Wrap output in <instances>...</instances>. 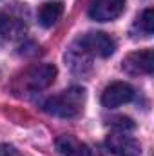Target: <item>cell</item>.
<instances>
[{
  "instance_id": "obj_10",
  "label": "cell",
  "mask_w": 154,
  "mask_h": 156,
  "mask_svg": "<svg viewBox=\"0 0 154 156\" xmlns=\"http://www.w3.org/2000/svg\"><path fill=\"white\" fill-rule=\"evenodd\" d=\"M0 31L4 37L7 38H13V37H18L26 31V26L20 18H13V16H7V15H0Z\"/></svg>"
},
{
  "instance_id": "obj_5",
  "label": "cell",
  "mask_w": 154,
  "mask_h": 156,
  "mask_svg": "<svg viewBox=\"0 0 154 156\" xmlns=\"http://www.w3.org/2000/svg\"><path fill=\"white\" fill-rule=\"evenodd\" d=\"M107 149L116 156H142V145L136 138L127 136V133L109 134L105 140Z\"/></svg>"
},
{
  "instance_id": "obj_13",
  "label": "cell",
  "mask_w": 154,
  "mask_h": 156,
  "mask_svg": "<svg viewBox=\"0 0 154 156\" xmlns=\"http://www.w3.org/2000/svg\"><path fill=\"white\" fill-rule=\"evenodd\" d=\"M0 156H22L13 145L9 144H0Z\"/></svg>"
},
{
  "instance_id": "obj_7",
  "label": "cell",
  "mask_w": 154,
  "mask_h": 156,
  "mask_svg": "<svg viewBox=\"0 0 154 156\" xmlns=\"http://www.w3.org/2000/svg\"><path fill=\"white\" fill-rule=\"evenodd\" d=\"M125 0H93L89 5V16L96 22H111L121 15Z\"/></svg>"
},
{
  "instance_id": "obj_8",
  "label": "cell",
  "mask_w": 154,
  "mask_h": 156,
  "mask_svg": "<svg viewBox=\"0 0 154 156\" xmlns=\"http://www.w3.org/2000/svg\"><path fill=\"white\" fill-rule=\"evenodd\" d=\"M56 149L60 151L62 156H93L89 145H85L83 142L69 134H64L56 140Z\"/></svg>"
},
{
  "instance_id": "obj_9",
  "label": "cell",
  "mask_w": 154,
  "mask_h": 156,
  "mask_svg": "<svg viewBox=\"0 0 154 156\" xmlns=\"http://www.w3.org/2000/svg\"><path fill=\"white\" fill-rule=\"evenodd\" d=\"M64 13V4L60 0H49L42 4L38 11V22L42 27H53Z\"/></svg>"
},
{
  "instance_id": "obj_2",
  "label": "cell",
  "mask_w": 154,
  "mask_h": 156,
  "mask_svg": "<svg viewBox=\"0 0 154 156\" xmlns=\"http://www.w3.org/2000/svg\"><path fill=\"white\" fill-rule=\"evenodd\" d=\"M85 91L82 87H69L56 96H51L44 102V111L58 118H76L83 111Z\"/></svg>"
},
{
  "instance_id": "obj_6",
  "label": "cell",
  "mask_w": 154,
  "mask_h": 156,
  "mask_svg": "<svg viewBox=\"0 0 154 156\" xmlns=\"http://www.w3.org/2000/svg\"><path fill=\"white\" fill-rule=\"evenodd\" d=\"M123 71L129 75H151L154 67L152 62V49H142L129 53L123 58Z\"/></svg>"
},
{
  "instance_id": "obj_12",
  "label": "cell",
  "mask_w": 154,
  "mask_h": 156,
  "mask_svg": "<svg viewBox=\"0 0 154 156\" xmlns=\"http://www.w3.org/2000/svg\"><path fill=\"white\" fill-rule=\"evenodd\" d=\"M113 125H114V129L118 133H127V131H132V129L136 127V123H134L129 116H118L114 122H113Z\"/></svg>"
},
{
  "instance_id": "obj_4",
  "label": "cell",
  "mask_w": 154,
  "mask_h": 156,
  "mask_svg": "<svg viewBox=\"0 0 154 156\" xmlns=\"http://www.w3.org/2000/svg\"><path fill=\"white\" fill-rule=\"evenodd\" d=\"M134 98V89L125 82H113L102 93V105L107 109H114L123 104H129Z\"/></svg>"
},
{
  "instance_id": "obj_3",
  "label": "cell",
  "mask_w": 154,
  "mask_h": 156,
  "mask_svg": "<svg viewBox=\"0 0 154 156\" xmlns=\"http://www.w3.org/2000/svg\"><path fill=\"white\" fill-rule=\"evenodd\" d=\"M78 47L87 53L89 56H100V58H109L116 49V42L109 35L100 33V31H91L83 35L76 42Z\"/></svg>"
},
{
  "instance_id": "obj_1",
  "label": "cell",
  "mask_w": 154,
  "mask_h": 156,
  "mask_svg": "<svg viewBox=\"0 0 154 156\" xmlns=\"http://www.w3.org/2000/svg\"><path fill=\"white\" fill-rule=\"evenodd\" d=\"M56 73L58 71L53 64H35L15 78L13 91L16 94H33L44 91L54 82Z\"/></svg>"
},
{
  "instance_id": "obj_11",
  "label": "cell",
  "mask_w": 154,
  "mask_h": 156,
  "mask_svg": "<svg viewBox=\"0 0 154 156\" xmlns=\"http://www.w3.org/2000/svg\"><path fill=\"white\" fill-rule=\"evenodd\" d=\"M132 31H136V33L142 35V37H152V33H154V11L151 7L145 9V11L138 16V20H136ZM138 35H136V37H138Z\"/></svg>"
}]
</instances>
